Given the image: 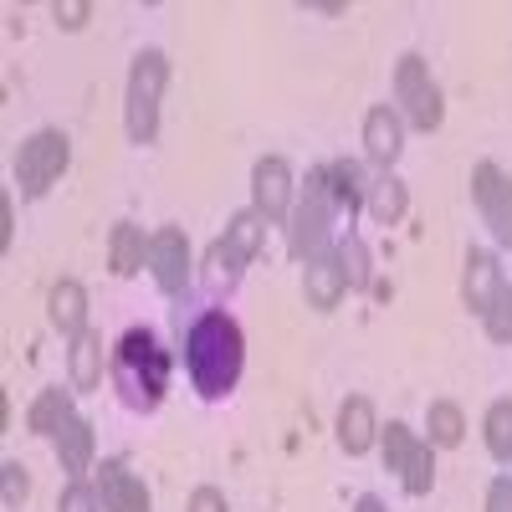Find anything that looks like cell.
<instances>
[{"mask_svg": "<svg viewBox=\"0 0 512 512\" xmlns=\"http://www.w3.org/2000/svg\"><path fill=\"white\" fill-rule=\"evenodd\" d=\"M241 328L226 313H200L185 333V364H190V384L200 390V400H226L241 379Z\"/></svg>", "mask_w": 512, "mask_h": 512, "instance_id": "cell-1", "label": "cell"}, {"mask_svg": "<svg viewBox=\"0 0 512 512\" xmlns=\"http://www.w3.org/2000/svg\"><path fill=\"white\" fill-rule=\"evenodd\" d=\"M113 384L128 410H159L169 390V354L149 328H128L113 349Z\"/></svg>", "mask_w": 512, "mask_h": 512, "instance_id": "cell-2", "label": "cell"}, {"mask_svg": "<svg viewBox=\"0 0 512 512\" xmlns=\"http://www.w3.org/2000/svg\"><path fill=\"white\" fill-rule=\"evenodd\" d=\"M169 82V57L164 52H139L134 72H128V103H123V123L134 144H154L159 134V98Z\"/></svg>", "mask_w": 512, "mask_h": 512, "instance_id": "cell-3", "label": "cell"}, {"mask_svg": "<svg viewBox=\"0 0 512 512\" xmlns=\"http://www.w3.org/2000/svg\"><path fill=\"white\" fill-rule=\"evenodd\" d=\"M328 221H333V190H328V169H313L308 175V190L292 210V256L297 262H313V256L328 251Z\"/></svg>", "mask_w": 512, "mask_h": 512, "instance_id": "cell-4", "label": "cell"}, {"mask_svg": "<svg viewBox=\"0 0 512 512\" xmlns=\"http://www.w3.org/2000/svg\"><path fill=\"white\" fill-rule=\"evenodd\" d=\"M67 159H72L67 134H57V128H36V134L21 144V154H16V185H21V195H47L62 180Z\"/></svg>", "mask_w": 512, "mask_h": 512, "instance_id": "cell-5", "label": "cell"}, {"mask_svg": "<svg viewBox=\"0 0 512 512\" xmlns=\"http://www.w3.org/2000/svg\"><path fill=\"white\" fill-rule=\"evenodd\" d=\"M384 466L405 482L410 497H425L436 487V456H431V441H420L410 425L390 420V431H384Z\"/></svg>", "mask_w": 512, "mask_h": 512, "instance_id": "cell-6", "label": "cell"}, {"mask_svg": "<svg viewBox=\"0 0 512 512\" xmlns=\"http://www.w3.org/2000/svg\"><path fill=\"white\" fill-rule=\"evenodd\" d=\"M395 103H400V113L415 123V128H441V88L431 82V67H425V57L420 52H405L400 57V67H395Z\"/></svg>", "mask_w": 512, "mask_h": 512, "instance_id": "cell-7", "label": "cell"}, {"mask_svg": "<svg viewBox=\"0 0 512 512\" xmlns=\"http://www.w3.org/2000/svg\"><path fill=\"white\" fill-rule=\"evenodd\" d=\"M472 200H477V210H482L487 231H492L502 246H512V175H502L492 159H482V164L472 169Z\"/></svg>", "mask_w": 512, "mask_h": 512, "instance_id": "cell-8", "label": "cell"}, {"mask_svg": "<svg viewBox=\"0 0 512 512\" xmlns=\"http://www.w3.org/2000/svg\"><path fill=\"white\" fill-rule=\"evenodd\" d=\"M251 195H256V216H262L267 226L287 221V205H292V169L282 154H267V159H256L251 169Z\"/></svg>", "mask_w": 512, "mask_h": 512, "instance_id": "cell-9", "label": "cell"}, {"mask_svg": "<svg viewBox=\"0 0 512 512\" xmlns=\"http://www.w3.org/2000/svg\"><path fill=\"white\" fill-rule=\"evenodd\" d=\"M149 272H154V282H159V292H185V282H190V241H185V231H175V226H164L159 236H149Z\"/></svg>", "mask_w": 512, "mask_h": 512, "instance_id": "cell-10", "label": "cell"}, {"mask_svg": "<svg viewBox=\"0 0 512 512\" xmlns=\"http://www.w3.org/2000/svg\"><path fill=\"white\" fill-rule=\"evenodd\" d=\"M98 497H103V512H154L149 487L128 472L123 461H103L98 466Z\"/></svg>", "mask_w": 512, "mask_h": 512, "instance_id": "cell-11", "label": "cell"}, {"mask_svg": "<svg viewBox=\"0 0 512 512\" xmlns=\"http://www.w3.org/2000/svg\"><path fill=\"white\" fill-rule=\"evenodd\" d=\"M502 267H497V256L492 251H466V277H461V297H466V308H472L477 318L492 313V303L502 297Z\"/></svg>", "mask_w": 512, "mask_h": 512, "instance_id": "cell-12", "label": "cell"}, {"mask_svg": "<svg viewBox=\"0 0 512 512\" xmlns=\"http://www.w3.org/2000/svg\"><path fill=\"white\" fill-rule=\"evenodd\" d=\"M303 292H308V308L318 313H333L338 297L349 292V277H344V262H338V251H323L308 262V277H303Z\"/></svg>", "mask_w": 512, "mask_h": 512, "instance_id": "cell-13", "label": "cell"}, {"mask_svg": "<svg viewBox=\"0 0 512 512\" xmlns=\"http://www.w3.org/2000/svg\"><path fill=\"white\" fill-rule=\"evenodd\" d=\"M400 149H405V128H400V113H395L390 103L369 108V118H364V154H369L374 164H384V169H390V164L400 159Z\"/></svg>", "mask_w": 512, "mask_h": 512, "instance_id": "cell-14", "label": "cell"}, {"mask_svg": "<svg viewBox=\"0 0 512 512\" xmlns=\"http://www.w3.org/2000/svg\"><path fill=\"white\" fill-rule=\"evenodd\" d=\"M379 436V420H374V405L364 395L344 400V410H338V446H344L349 456H364Z\"/></svg>", "mask_w": 512, "mask_h": 512, "instance_id": "cell-15", "label": "cell"}, {"mask_svg": "<svg viewBox=\"0 0 512 512\" xmlns=\"http://www.w3.org/2000/svg\"><path fill=\"white\" fill-rule=\"evenodd\" d=\"M52 328L67 333V338H82L88 333V292H82V282H57L52 287Z\"/></svg>", "mask_w": 512, "mask_h": 512, "instance_id": "cell-16", "label": "cell"}, {"mask_svg": "<svg viewBox=\"0 0 512 512\" xmlns=\"http://www.w3.org/2000/svg\"><path fill=\"white\" fill-rule=\"evenodd\" d=\"M57 461H62V472H88L93 466V425L82 415H72L57 431Z\"/></svg>", "mask_w": 512, "mask_h": 512, "instance_id": "cell-17", "label": "cell"}, {"mask_svg": "<svg viewBox=\"0 0 512 512\" xmlns=\"http://www.w3.org/2000/svg\"><path fill=\"white\" fill-rule=\"evenodd\" d=\"M328 169V190H333V205L338 210H354L369 200V185H364V169L354 164V159H333V164H323Z\"/></svg>", "mask_w": 512, "mask_h": 512, "instance_id": "cell-18", "label": "cell"}, {"mask_svg": "<svg viewBox=\"0 0 512 512\" xmlns=\"http://www.w3.org/2000/svg\"><path fill=\"white\" fill-rule=\"evenodd\" d=\"M144 256H149V241H144V231L139 226H113V236H108V267L118 272V277H134L139 267H144Z\"/></svg>", "mask_w": 512, "mask_h": 512, "instance_id": "cell-19", "label": "cell"}, {"mask_svg": "<svg viewBox=\"0 0 512 512\" xmlns=\"http://www.w3.org/2000/svg\"><path fill=\"white\" fill-rule=\"evenodd\" d=\"M67 420H72V395H67V390H41V395L31 400V410H26V431L57 436Z\"/></svg>", "mask_w": 512, "mask_h": 512, "instance_id": "cell-20", "label": "cell"}, {"mask_svg": "<svg viewBox=\"0 0 512 512\" xmlns=\"http://www.w3.org/2000/svg\"><path fill=\"white\" fill-rule=\"evenodd\" d=\"M241 267H246V262L231 251V241L221 236L216 246L205 251V292H231V287L241 282Z\"/></svg>", "mask_w": 512, "mask_h": 512, "instance_id": "cell-21", "label": "cell"}, {"mask_svg": "<svg viewBox=\"0 0 512 512\" xmlns=\"http://www.w3.org/2000/svg\"><path fill=\"white\" fill-rule=\"evenodd\" d=\"M369 216L379 221V226H395L400 216H405V185L395 180V175H379L374 185H369Z\"/></svg>", "mask_w": 512, "mask_h": 512, "instance_id": "cell-22", "label": "cell"}, {"mask_svg": "<svg viewBox=\"0 0 512 512\" xmlns=\"http://www.w3.org/2000/svg\"><path fill=\"white\" fill-rule=\"evenodd\" d=\"M98 374H103V338L98 333L72 338V384L77 390H93Z\"/></svg>", "mask_w": 512, "mask_h": 512, "instance_id": "cell-23", "label": "cell"}, {"mask_svg": "<svg viewBox=\"0 0 512 512\" xmlns=\"http://www.w3.org/2000/svg\"><path fill=\"white\" fill-rule=\"evenodd\" d=\"M226 241H231V251L241 256V262H256V251H262V241H267V221L256 216V210H241V216L226 226Z\"/></svg>", "mask_w": 512, "mask_h": 512, "instance_id": "cell-24", "label": "cell"}, {"mask_svg": "<svg viewBox=\"0 0 512 512\" xmlns=\"http://www.w3.org/2000/svg\"><path fill=\"white\" fill-rule=\"evenodd\" d=\"M425 425H431V446H461V436H466L461 405H451V400H436L425 410Z\"/></svg>", "mask_w": 512, "mask_h": 512, "instance_id": "cell-25", "label": "cell"}, {"mask_svg": "<svg viewBox=\"0 0 512 512\" xmlns=\"http://www.w3.org/2000/svg\"><path fill=\"white\" fill-rule=\"evenodd\" d=\"M487 451L502 466H512V400H497L487 410Z\"/></svg>", "mask_w": 512, "mask_h": 512, "instance_id": "cell-26", "label": "cell"}, {"mask_svg": "<svg viewBox=\"0 0 512 512\" xmlns=\"http://www.w3.org/2000/svg\"><path fill=\"white\" fill-rule=\"evenodd\" d=\"M338 262H344V277H349V287H369V251H364V241L349 231L344 241H338Z\"/></svg>", "mask_w": 512, "mask_h": 512, "instance_id": "cell-27", "label": "cell"}, {"mask_svg": "<svg viewBox=\"0 0 512 512\" xmlns=\"http://www.w3.org/2000/svg\"><path fill=\"white\" fill-rule=\"evenodd\" d=\"M482 323H487V333L497 338V344H512V287H502V297L492 303V313Z\"/></svg>", "mask_w": 512, "mask_h": 512, "instance_id": "cell-28", "label": "cell"}, {"mask_svg": "<svg viewBox=\"0 0 512 512\" xmlns=\"http://www.w3.org/2000/svg\"><path fill=\"white\" fill-rule=\"evenodd\" d=\"M0 482H6V507H21V502L31 497V477H26L21 461H6V466H0Z\"/></svg>", "mask_w": 512, "mask_h": 512, "instance_id": "cell-29", "label": "cell"}, {"mask_svg": "<svg viewBox=\"0 0 512 512\" xmlns=\"http://www.w3.org/2000/svg\"><path fill=\"white\" fill-rule=\"evenodd\" d=\"M98 492L88 487V482H72L67 492H62V502H57V512H98Z\"/></svg>", "mask_w": 512, "mask_h": 512, "instance_id": "cell-30", "label": "cell"}, {"mask_svg": "<svg viewBox=\"0 0 512 512\" xmlns=\"http://www.w3.org/2000/svg\"><path fill=\"white\" fill-rule=\"evenodd\" d=\"M52 16H57L62 31H82V26H88V16H93V6H82V0H57Z\"/></svg>", "mask_w": 512, "mask_h": 512, "instance_id": "cell-31", "label": "cell"}, {"mask_svg": "<svg viewBox=\"0 0 512 512\" xmlns=\"http://www.w3.org/2000/svg\"><path fill=\"white\" fill-rule=\"evenodd\" d=\"M190 512H226V492H216V487H195Z\"/></svg>", "mask_w": 512, "mask_h": 512, "instance_id": "cell-32", "label": "cell"}, {"mask_svg": "<svg viewBox=\"0 0 512 512\" xmlns=\"http://www.w3.org/2000/svg\"><path fill=\"white\" fill-rule=\"evenodd\" d=\"M487 512H512V477H497L487 487Z\"/></svg>", "mask_w": 512, "mask_h": 512, "instance_id": "cell-33", "label": "cell"}, {"mask_svg": "<svg viewBox=\"0 0 512 512\" xmlns=\"http://www.w3.org/2000/svg\"><path fill=\"white\" fill-rule=\"evenodd\" d=\"M16 241V216H11V195H0V251H11Z\"/></svg>", "mask_w": 512, "mask_h": 512, "instance_id": "cell-34", "label": "cell"}, {"mask_svg": "<svg viewBox=\"0 0 512 512\" xmlns=\"http://www.w3.org/2000/svg\"><path fill=\"white\" fill-rule=\"evenodd\" d=\"M354 512H390V507H384L379 497H359V502H354Z\"/></svg>", "mask_w": 512, "mask_h": 512, "instance_id": "cell-35", "label": "cell"}]
</instances>
